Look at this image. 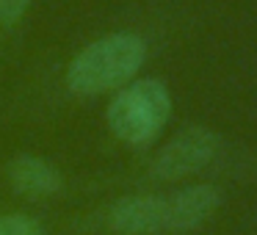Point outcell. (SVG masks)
I'll use <instances>...</instances> for the list:
<instances>
[{
    "label": "cell",
    "instance_id": "cell-1",
    "mask_svg": "<svg viewBox=\"0 0 257 235\" xmlns=\"http://www.w3.org/2000/svg\"><path fill=\"white\" fill-rule=\"evenodd\" d=\"M147 58V45L136 34H111L86 45L69 61L67 86L72 94L97 97L119 91L136 78Z\"/></svg>",
    "mask_w": 257,
    "mask_h": 235
},
{
    "label": "cell",
    "instance_id": "cell-2",
    "mask_svg": "<svg viewBox=\"0 0 257 235\" xmlns=\"http://www.w3.org/2000/svg\"><path fill=\"white\" fill-rule=\"evenodd\" d=\"M172 113L169 89L155 78L130 80L108 102V128L130 147H147L161 136Z\"/></svg>",
    "mask_w": 257,
    "mask_h": 235
},
{
    "label": "cell",
    "instance_id": "cell-3",
    "mask_svg": "<svg viewBox=\"0 0 257 235\" xmlns=\"http://www.w3.org/2000/svg\"><path fill=\"white\" fill-rule=\"evenodd\" d=\"M218 136L207 128H185L163 147L150 163V174L155 180H180L196 174L216 158Z\"/></svg>",
    "mask_w": 257,
    "mask_h": 235
},
{
    "label": "cell",
    "instance_id": "cell-4",
    "mask_svg": "<svg viewBox=\"0 0 257 235\" xmlns=\"http://www.w3.org/2000/svg\"><path fill=\"white\" fill-rule=\"evenodd\" d=\"M108 224L119 235H163L166 196H124L111 207Z\"/></svg>",
    "mask_w": 257,
    "mask_h": 235
},
{
    "label": "cell",
    "instance_id": "cell-5",
    "mask_svg": "<svg viewBox=\"0 0 257 235\" xmlns=\"http://www.w3.org/2000/svg\"><path fill=\"white\" fill-rule=\"evenodd\" d=\"M218 202H221L218 188H213L207 183L174 191L172 196H166V232H191V229H196L213 216Z\"/></svg>",
    "mask_w": 257,
    "mask_h": 235
},
{
    "label": "cell",
    "instance_id": "cell-6",
    "mask_svg": "<svg viewBox=\"0 0 257 235\" xmlns=\"http://www.w3.org/2000/svg\"><path fill=\"white\" fill-rule=\"evenodd\" d=\"M6 177L17 194L31 196V199H45L64 188V177L58 174V169L36 155L12 158L6 166Z\"/></svg>",
    "mask_w": 257,
    "mask_h": 235
},
{
    "label": "cell",
    "instance_id": "cell-7",
    "mask_svg": "<svg viewBox=\"0 0 257 235\" xmlns=\"http://www.w3.org/2000/svg\"><path fill=\"white\" fill-rule=\"evenodd\" d=\"M0 235H45V227L25 213H12L0 216Z\"/></svg>",
    "mask_w": 257,
    "mask_h": 235
},
{
    "label": "cell",
    "instance_id": "cell-8",
    "mask_svg": "<svg viewBox=\"0 0 257 235\" xmlns=\"http://www.w3.org/2000/svg\"><path fill=\"white\" fill-rule=\"evenodd\" d=\"M31 0H0V25H14L25 17Z\"/></svg>",
    "mask_w": 257,
    "mask_h": 235
}]
</instances>
